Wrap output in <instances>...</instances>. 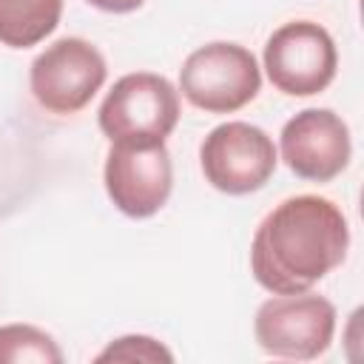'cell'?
<instances>
[{"mask_svg": "<svg viewBox=\"0 0 364 364\" xmlns=\"http://www.w3.org/2000/svg\"><path fill=\"white\" fill-rule=\"evenodd\" d=\"M350 247V228L341 208L324 196L301 193L279 202L256 228L250 270L276 293H304L336 270Z\"/></svg>", "mask_w": 364, "mask_h": 364, "instance_id": "cell-1", "label": "cell"}, {"mask_svg": "<svg viewBox=\"0 0 364 364\" xmlns=\"http://www.w3.org/2000/svg\"><path fill=\"white\" fill-rule=\"evenodd\" d=\"M179 122V91L168 77L134 71L114 82L100 105V128L111 142H165Z\"/></svg>", "mask_w": 364, "mask_h": 364, "instance_id": "cell-2", "label": "cell"}, {"mask_svg": "<svg viewBox=\"0 0 364 364\" xmlns=\"http://www.w3.org/2000/svg\"><path fill=\"white\" fill-rule=\"evenodd\" d=\"M262 88L256 57L239 43H208L188 54L179 68L182 97L208 114H233Z\"/></svg>", "mask_w": 364, "mask_h": 364, "instance_id": "cell-3", "label": "cell"}, {"mask_svg": "<svg viewBox=\"0 0 364 364\" xmlns=\"http://www.w3.org/2000/svg\"><path fill=\"white\" fill-rule=\"evenodd\" d=\"M259 347L276 358L310 361L327 353L336 333V307L310 290L267 299L256 310Z\"/></svg>", "mask_w": 364, "mask_h": 364, "instance_id": "cell-4", "label": "cell"}, {"mask_svg": "<svg viewBox=\"0 0 364 364\" xmlns=\"http://www.w3.org/2000/svg\"><path fill=\"white\" fill-rule=\"evenodd\" d=\"M108 77L105 57L82 37H63L46 46L31 63V94L51 114H77Z\"/></svg>", "mask_w": 364, "mask_h": 364, "instance_id": "cell-5", "label": "cell"}, {"mask_svg": "<svg viewBox=\"0 0 364 364\" xmlns=\"http://www.w3.org/2000/svg\"><path fill=\"white\" fill-rule=\"evenodd\" d=\"M338 68L330 31L313 20L279 26L264 43V71L287 97H313L324 91Z\"/></svg>", "mask_w": 364, "mask_h": 364, "instance_id": "cell-6", "label": "cell"}, {"mask_svg": "<svg viewBox=\"0 0 364 364\" xmlns=\"http://www.w3.org/2000/svg\"><path fill=\"white\" fill-rule=\"evenodd\" d=\"M199 162L205 179L228 193L245 196L259 191L276 171V145L259 125L233 119L216 125L199 145Z\"/></svg>", "mask_w": 364, "mask_h": 364, "instance_id": "cell-7", "label": "cell"}, {"mask_svg": "<svg viewBox=\"0 0 364 364\" xmlns=\"http://www.w3.org/2000/svg\"><path fill=\"white\" fill-rule=\"evenodd\" d=\"M173 188V165L165 142L134 145L111 142L105 159V191L111 202L131 219H148L168 202Z\"/></svg>", "mask_w": 364, "mask_h": 364, "instance_id": "cell-8", "label": "cell"}, {"mask_svg": "<svg viewBox=\"0 0 364 364\" xmlns=\"http://www.w3.org/2000/svg\"><path fill=\"white\" fill-rule=\"evenodd\" d=\"M282 159L287 168L310 182L336 179L353 154L347 122L330 108H304L282 128Z\"/></svg>", "mask_w": 364, "mask_h": 364, "instance_id": "cell-9", "label": "cell"}, {"mask_svg": "<svg viewBox=\"0 0 364 364\" xmlns=\"http://www.w3.org/2000/svg\"><path fill=\"white\" fill-rule=\"evenodd\" d=\"M63 17V0H0V43L28 48L46 40Z\"/></svg>", "mask_w": 364, "mask_h": 364, "instance_id": "cell-10", "label": "cell"}, {"mask_svg": "<svg viewBox=\"0 0 364 364\" xmlns=\"http://www.w3.org/2000/svg\"><path fill=\"white\" fill-rule=\"evenodd\" d=\"M60 364L63 350L57 341L34 324H6L0 327V364Z\"/></svg>", "mask_w": 364, "mask_h": 364, "instance_id": "cell-11", "label": "cell"}, {"mask_svg": "<svg viewBox=\"0 0 364 364\" xmlns=\"http://www.w3.org/2000/svg\"><path fill=\"white\" fill-rule=\"evenodd\" d=\"M97 361H173V353L151 336H122L111 341Z\"/></svg>", "mask_w": 364, "mask_h": 364, "instance_id": "cell-12", "label": "cell"}, {"mask_svg": "<svg viewBox=\"0 0 364 364\" xmlns=\"http://www.w3.org/2000/svg\"><path fill=\"white\" fill-rule=\"evenodd\" d=\"M94 9L100 11H111V14H128V11H136L145 0H88Z\"/></svg>", "mask_w": 364, "mask_h": 364, "instance_id": "cell-13", "label": "cell"}]
</instances>
